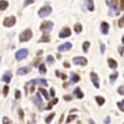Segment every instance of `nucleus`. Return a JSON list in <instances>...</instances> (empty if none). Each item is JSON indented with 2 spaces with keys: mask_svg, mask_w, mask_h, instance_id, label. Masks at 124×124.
Here are the masks:
<instances>
[{
  "mask_svg": "<svg viewBox=\"0 0 124 124\" xmlns=\"http://www.w3.org/2000/svg\"><path fill=\"white\" fill-rule=\"evenodd\" d=\"M107 4L109 6V15H117L119 12L118 10V0H107Z\"/></svg>",
  "mask_w": 124,
  "mask_h": 124,
  "instance_id": "obj_1",
  "label": "nucleus"
},
{
  "mask_svg": "<svg viewBox=\"0 0 124 124\" xmlns=\"http://www.w3.org/2000/svg\"><path fill=\"white\" fill-rule=\"evenodd\" d=\"M27 55H28V49L21 48V49H19V50L16 52L15 58H16V60H22V59H25Z\"/></svg>",
  "mask_w": 124,
  "mask_h": 124,
  "instance_id": "obj_2",
  "label": "nucleus"
},
{
  "mask_svg": "<svg viewBox=\"0 0 124 124\" xmlns=\"http://www.w3.org/2000/svg\"><path fill=\"white\" fill-rule=\"evenodd\" d=\"M32 38V31L30 28H27L26 31H23L21 34H20V42H27Z\"/></svg>",
  "mask_w": 124,
  "mask_h": 124,
  "instance_id": "obj_3",
  "label": "nucleus"
},
{
  "mask_svg": "<svg viewBox=\"0 0 124 124\" xmlns=\"http://www.w3.org/2000/svg\"><path fill=\"white\" fill-rule=\"evenodd\" d=\"M52 14V8L50 6H43L41 10H38V16L39 17H42V19H44V17H47V16H49Z\"/></svg>",
  "mask_w": 124,
  "mask_h": 124,
  "instance_id": "obj_4",
  "label": "nucleus"
},
{
  "mask_svg": "<svg viewBox=\"0 0 124 124\" xmlns=\"http://www.w3.org/2000/svg\"><path fill=\"white\" fill-rule=\"evenodd\" d=\"M53 30V22H50V21H46V22H43L42 25H41V31L42 32H50Z\"/></svg>",
  "mask_w": 124,
  "mask_h": 124,
  "instance_id": "obj_5",
  "label": "nucleus"
},
{
  "mask_svg": "<svg viewBox=\"0 0 124 124\" xmlns=\"http://www.w3.org/2000/svg\"><path fill=\"white\" fill-rule=\"evenodd\" d=\"M34 85H36V79H33V80H31V81H28V82L26 84V88H25L26 95H27L28 92H33V91H34Z\"/></svg>",
  "mask_w": 124,
  "mask_h": 124,
  "instance_id": "obj_6",
  "label": "nucleus"
},
{
  "mask_svg": "<svg viewBox=\"0 0 124 124\" xmlns=\"http://www.w3.org/2000/svg\"><path fill=\"white\" fill-rule=\"evenodd\" d=\"M15 23H16V19H15L14 16L6 17V19L4 20V26H5V27H12Z\"/></svg>",
  "mask_w": 124,
  "mask_h": 124,
  "instance_id": "obj_7",
  "label": "nucleus"
},
{
  "mask_svg": "<svg viewBox=\"0 0 124 124\" xmlns=\"http://www.w3.org/2000/svg\"><path fill=\"white\" fill-rule=\"evenodd\" d=\"M73 63L75 65H86L87 64V59L84 58V57H75L73 59Z\"/></svg>",
  "mask_w": 124,
  "mask_h": 124,
  "instance_id": "obj_8",
  "label": "nucleus"
},
{
  "mask_svg": "<svg viewBox=\"0 0 124 124\" xmlns=\"http://www.w3.org/2000/svg\"><path fill=\"white\" fill-rule=\"evenodd\" d=\"M32 101H33V103H34V104H37L41 109H43V108H42V102H43V101H42V98H41V92L36 93V96H34V97L32 98Z\"/></svg>",
  "mask_w": 124,
  "mask_h": 124,
  "instance_id": "obj_9",
  "label": "nucleus"
},
{
  "mask_svg": "<svg viewBox=\"0 0 124 124\" xmlns=\"http://www.w3.org/2000/svg\"><path fill=\"white\" fill-rule=\"evenodd\" d=\"M90 76H91V80H92V82H93V85H95V87L96 88H100V82H98V75L95 73V71H92L91 74H90Z\"/></svg>",
  "mask_w": 124,
  "mask_h": 124,
  "instance_id": "obj_10",
  "label": "nucleus"
},
{
  "mask_svg": "<svg viewBox=\"0 0 124 124\" xmlns=\"http://www.w3.org/2000/svg\"><path fill=\"white\" fill-rule=\"evenodd\" d=\"M71 47H73L71 43H70V42H66V43H64V44H60V46L58 47V50H59V52H65V50L71 49Z\"/></svg>",
  "mask_w": 124,
  "mask_h": 124,
  "instance_id": "obj_11",
  "label": "nucleus"
},
{
  "mask_svg": "<svg viewBox=\"0 0 124 124\" xmlns=\"http://www.w3.org/2000/svg\"><path fill=\"white\" fill-rule=\"evenodd\" d=\"M11 78H12V73L10 71V70H8V71L3 75V78H1V80L5 82V84H9L10 81H11Z\"/></svg>",
  "mask_w": 124,
  "mask_h": 124,
  "instance_id": "obj_12",
  "label": "nucleus"
},
{
  "mask_svg": "<svg viewBox=\"0 0 124 124\" xmlns=\"http://www.w3.org/2000/svg\"><path fill=\"white\" fill-rule=\"evenodd\" d=\"M70 34H71V31H70L68 27H65V28L59 33V37H60V38H65V37H69Z\"/></svg>",
  "mask_w": 124,
  "mask_h": 124,
  "instance_id": "obj_13",
  "label": "nucleus"
},
{
  "mask_svg": "<svg viewBox=\"0 0 124 124\" xmlns=\"http://www.w3.org/2000/svg\"><path fill=\"white\" fill-rule=\"evenodd\" d=\"M79 81H80V76L73 71L71 74H70V82H71V84H76Z\"/></svg>",
  "mask_w": 124,
  "mask_h": 124,
  "instance_id": "obj_14",
  "label": "nucleus"
},
{
  "mask_svg": "<svg viewBox=\"0 0 124 124\" xmlns=\"http://www.w3.org/2000/svg\"><path fill=\"white\" fill-rule=\"evenodd\" d=\"M108 30H109V25L107 22H102L101 23V32L103 34H107L108 33Z\"/></svg>",
  "mask_w": 124,
  "mask_h": 124,
  "instance_id": "obj_15",
  "label": "nucleus"
},
{
  "mask_svg": "<svg viewBox=\"0 0 124 124\" xmlns=\"http://www.w3.org/2000/svg\"><path fill=\"white\" fill-rule=\"evenodd\" d=\"M30 71H31V70H30L28 68H25V66H23V68H20L19 70H17L16 74H17V75H26V74H28Z\"/></svg>",
  "mask_w": 124,
  "mask_h": 124,
  "instance_id": "obj_16",
  "label": "nucleus"
},
{
  "mask_svg": "<svg viewBox=\"0 0 124 124\" xmlns=\"http://www.w3.org/2000/svg\"><path fill=\"white\" fill-rule=\"evenodd\" d=\"M85 5H86L87 10L93 11V9H95V5H93V0H85Z\"/></svg>",
  "mask_w": 124,
  "mask_h": 124,
  "instance_id": "obj_17",
  "label": "nucleus"
},
{
  "mask_svg": "<svg viewBox=\"0 0 124 124\" xmlns=\"http://www.w3.org/2000/svg\"><path fill=\"white\" fill-rule=\"evenodd\" d=\"M74 95H75V97H76V98H82V97H84V93L81 92L80 87H76L75 90H74Z\"/></svg>",
  "mask_w": 124,
  "mask_h": 124,
  "instance_id": "obj_18",
  "label": "nucleus"
},
{
  "mask_svg": "<svg viewBox=\"0 0 124 124\" xmlns=\"http://www.w3.org/2000/svg\"><path fill=\"white\" fill-rule=\"evenodd\" d=\"M36 84L39 85L41 87H46V86L48 85V82H47L44 79H36Z\"/></svg>",
  "mask_w": 124,
  "mask_h": 124,
  "instance_id": "obj_19",
  "label": "nucleus"
},
{
  "mask_svg": "<svg viewBox=\"0 0 124 124\" xmlns=\"http://www.w3.org/2000/svg\"><path fill=\"white\" fill-rule=\"evenodd\" d=\"M108 65H109V68H111V69H117V66H118L117 62H116V60H113L112 58H109V59H108Z\"/></svg>",
  "mask_w": 124,
  "mask_h": 124,
  "instance_id": "obj_20",
  "label": "nucleus"
},
{
  "mask_svg": "<svg viewBox=\"0 0 124 124\" xmlns=\"http://www.w3.org/2000/svg\"><path fill=\"white\" fill-rule=\"evenodd\" d=\"M8 6H9V3L6 0H0V10H6Z\"/></svg>",
  "mask_w": 124,
  "mask_h": 124,
  "instance_id": "obj_21",
  "label": "nucleus"
},
{
  "mask_svg": "<svg viewBox=\"0 0 124 124\" xmlns=\"http://www.w3.org/2000/svg\"><path fill=\"white\" fill-rule=\"evenodd\" d=\"M57 103H58V98H53V100L49 102V104L46 107V109H52V107H53L54 104H57Z\"/></svg>",
  "mask_w": 124,
  "mask_h": 124,
  "instance_id": "obj_22",
  "label": "nucleus"
},
{
  "mask_svg": "<svg viewBox=\"0 0 124 124\" xmlns=\"http://www.w3.org/2000/svg\"><path fill=\"white\" fill-rule=\"evenodd\" d=\"M39 42H41V43H47V42H49V34H48V33L43 34V36L41 37V39H39Z\"/></svg>",
  "mask_w": 124,
  "mask_h": 124,
  "instance_id": "obj_23",
  "label": "nucleus"
},
{
  "mask_svg": "<svg viewBox=\"0 0 124 124\" xmlns=\"http://www.w3.org/2000/svg\"><path fill=\"white\" fill-rule=\"evenodd\" d=\"M95 100H96V102H97V104H98V106H102V104L104 103V98H103V97H101V96H96V97H95Z\"/></svg>",
  "mask_w": 124,
  "mask_h": 124,
  "instance_id": "obj_24",
  "label": "nucleus"
},
{
  "mask_svg": "<svg viewBox=\"0 0 124 124\" xmlns=\"http://www.w3.org/2000/svg\"><path fill=\"white\" fill-rule=\"evenodd\" d=\"M39 92H41V93L44 96V98H46V100H49V95H48V92L46 91V88L41 87V88H39Z\"/></svg>",
  "mask_w": 124,
  "mask_h": 124,
  "instance_id": "obj_25",
  "label": "nucleus"
},
{
  "mask_svg": "<svg viewBox=\"0 0 124 124\" xmlns=\"http://www.w3.org/2000/svg\"><path fill=\"white\" fill-rule=\"evenodd\" d=\"M54 117H55V113H50L48 117H46V123H47V124H49V123L52 122V119L54 118Z\"/></svg>",
  "mask_w": 124,
  "mask_h": 124,
  "instance_id": "obj_26",
  "label": "nucleus"
},
{
  "mask_svg": "<svg viewBox=\"0 0 124 124\" xmlns=\"http://www.w3.org/2000/svg\"><path fill=\"white\" fill-rule=\"evenodd\" d=\"M88 48H90V42H84L82 43V50L86 53L88 50Z\"/></svg>",
  "mask_w": 124,
  "mask_h": 124,
  "instance_id": "obj_27",
  "label": "nucleus"
},
{
  "mask_svg": "<svg viewBox=\"0 0 124 124\" xmlns=\"http://www.w3.org/2000/svg\"><path fill=\"white\" fill-rule=\"evenodd\" d=\"M117 78H118V73H117V71H114V73L109 76V79H111V84H113V82L117 80Z\"/></svg>",
  "mask_w": 124,
  "mask_h": 124,
  "instance_id": "obj_28",
  "label": "nucleus"
},
{
  "mask_svg": "<svg viewBox=\"0 0 124 124\" xmlns=\"http://www.w3.org/2000/svg\"><path fill=\"white\" fill-rule=\"evenodd\" d=\"M39 73H41V74H46V73H47L46 64H41V65H39Z\"/></svg>",
  "mask_w": 124,
  "mask_h": 124,
  "instance_id": "obj_29",
  "label": "nucleus"
},
{
  "mask_svg": "<svg viewBox=\"0 0 124 124\" xmlns=\"http://www.w3.org/2000/svg\"><path fill=\"white\" fill-rule=\"evenodd\" d=\"M74 30H75V32H76V33H80V32L82 31V26H81L80 23H76V25H75V27H74Z\"/></svg>",
  "mask_w": 124,
  "mask_h": 124,
  "instance_id": "obj_30",
  "label": "nucleus"
},
{
  "mask_svg": "<svg viewBox=\"0 0 124 124\" xmlns=\"http://www.w3.org/2000/svg\"><path fill=\"white\" fill-rule=\"evenodd\" d=\"M117 106H118V108H119L122 112H124V100H123V101H120V102H118V103H117Z\"/></svg>",
  "mask_w": 124,
  "mask_h": 124,
  "instance_id": "obj_31",
  "label": "nucleus"
},
{
  "mask_svg": "<svg viewBox=\"0 0 124 124\" xmlns=\"http://www.w3.org/2000/svg\"><path fill=\"white\" fill-rule=\"evenodd\" d=\"M3 95H4L5 97L9 95V86H8V85H5V86H4V88H3Z\"/></svg>",
  "mask_w": 124,
  "mask_h": 124,
  "instance_id": "obj_32",
  "label": "nucleus"
},
{
  "mask_svg": "<svg viewBox=\"0 0 124 124\" xmlns=\"http://www.w3.org/2000/svg\"><path fill=\"white\" fill-rule=\"evenodd\" d=\"M3 124H12V122L10 120V118L4 117V118H3Z\"/></svg>",
  "mask_w": 124,
  "mask_h": 124,
  "instance_id": "obj_33",
  "label": "nucleus"
},
{
  "mask_svg": "<svg viewBox=\"0 0 124 124\" xmlns=\"http://www.w3.org/2000/svg\"><path fill=\"white\" fill-rule=\"evenodd\" d=\"M55 75H57V76H59V78H62V79H63V80H66V79H68V78H66V75H65V74H60V73H59V71H55Z\"/></svg>",
  "mask_w": 124,
  "mask_h": 124,
  "instance_id": "obj_34",
  "label": "nucleus"
},
{
  "mask_svg": "<svg viewBox=\"0 0 124 124\" xmlns=\"http://www.w3.org/2000/svg\"><path fill=\"white\" fill-rule=\"evenodd\" d=\"M47 63L48 64H53V63H54V58H53L52 55H48L47 57Z\"/></svg>",
  "mask_w": 124,
  "mask_h": 124,
  "instance_id": "obj_35",
  "label": "nucleus"
},
{
  "mask_svg": "<svg viewBox=\"0 0 124 124\" xmlns=\"http://www.w3.org/2000/svg\"><path fill=\"white\" fill-rule=\"evenodd\" d=\"M76 117L75 116H73V114H70L69 117H68V119H66V123H70V122H71V120H74Z\"/></svg>",
  "mask_w": 124,
  "mask_h": 124,
  "instance_id": "obj_36",
  "label": "nucleus"
},
{
  "mask_svg": "<svg viewBox=\"0 0 124 124\" xmlns=\"http://www.w3.org/2000/svg\"><path fill=\"white\" fill-rule=\"evenodd\" d=\"M34 3V0H26V1L23 3V6H27V5H31Z\"/></svg>",
  "mask_w": 124,
  "mask_h": 124,
  "instance_id": "obj_37",
  "label": "nucleus"
},
{
  "mask_svg": "<svg viewBox=\"0 0 124 124\" xmlns=\"http://www.w3.org/2000/svg\"><path fill=\"white\" fill-rule=\"evenodd\" d=\"M118 93L122 95V96H124V87H123V86H120V87L118 88Z\"/></svg>",
  "mask_w": 124,
  "mask_h": 124,
  "instance_id": "obj_38",
  "label": "nucleus"
},
{
  "mask_svg": "<svg viewBox=\"0 0 124 124\" xmlns=\"http://www.w3.org/2000/svg\"><path fill=\"white\" fill-rule=\"evenodd\" d=\"M123 25H124V16L122 17V19L119 20V22H118V26L119 27H123Z\"/></svg>",
  "mask_w": 124,
  "mask_h": 124,
  "instance_id": "obj_39",
  "label": "nucleus"
},
{
  "mask_svg": "<svg viewBox=\"0 0 124 124\" xmlns=\"http://www.w3.org/2000/svg\"><path fill=\"white\" fill-rule=\"evenodd\" d=\"M15 97H16V98H20V97H21V92H20L19 90L15 91Z\"/></svg>",
  "mask_w": 124,
  "mask_h": 124,
  "instance_id": "obj_40",
  "label": "nucleus"
},
{
  "mask_svg": "<svg viewBox=\"0 0 124 124\" xmlns=\"http://www.w3.org/2000/svg\"><path fill=\"white\" fill-rule=\"evenodd\" d=\"M39 62H41V59H39V58H38V59H36V60L33 62V65H34V66H38V65H39Z\"/></svg>",
  "mask_w": 124,
  "mask_h": 124,
  "instance_id": "obj_41",
  "label": "nucleus"
},
{
  "mask_svg": "<svg viewBox=\"0 0 124 124\" xmlns=\"http://www.w3.org/2000/svg\"><path fill=\"white\" fill-rule=\"evenodd\" d=\"M19 117H20L21 119L23 118V111H22L21 108H19Z\"/></svg>",
  "mask_w": 124,
  "mask_h": 124,
  "instance_id": "obj_42",
  "label": "nucleus"
},
{
  "mask_svg": "<svg viewBox=\"0 0 124 124\" xmlns=\"http://www.w3.org/2000/svg\"><path fill=\"white\" fill-rule=\"evenodd\" d=\"M119 10H124V0H120V6H119Z\"/></svg>",
  "mask_w": 124,
  "mask_h": 124,
  "instance_id": "obj_43",
  "label": "nucleus"
},
{
  "mask_svg": "<svg viewBox=\"0 0 124 124\" xmlns=\"http://www.w3.org/2000/svg\"><path fill=\"white\" fill-rule=\"evenodd\" d=\"M104 50H106V47L103 43H101V53H104Z\"/></svg>",
  "mask_w": 124,
  "mask_h": 124,
  "instance_id": "obj_44",
  "label": "nucleus"
},
{
  "mask_svg": "<svg viewBox=\"0 0 124 124\" xmlns=\"http://www.w3.org/2000/svg\"><path fill=\"white\" fill-rule=\"evenodd\" d=\"M50 96H52V97H54V96H55V91H54V88H52V90H50Z\"/></svg>",
  "mask_w": 124,
  "mask_h": 124,
  "instance_id": "obj_45",
  "label": "nucleus"
},
{
  "mask_svg": "<svg viewBox=\"0 0 124 124\" xmlns=\"http://www.w3.org/2000/svg\"><path fill=\"white\" fill-rule=\"evenodd\" d=\"M109 123H111V119H109V118L107 117V118L104 119V124H109Z\"/></svg>",
  "mask_w": 124,
  "mask_h": 124,
  "instance_id": "obj_46",
  "label": "nucleus"
},
{
  "mask_svg": "<svg viewBox=\"0 0 124 124\" xmlns=\"http://www.w3.org/2000/svg\"><path fill=\"white\" fill-rule=\"evenodd\" d=\"M64 100L65 101H71V97H70V96H64Z\"/></svg>",
  "mask_w": 124,
  "mask_h": 124,
  "instance_id": "obj_47",
  "label": "nucleus"
},
{
  "mask_svg": "<svg viewBox=\"0 0 124 124\" xmlns=\"http://www.w3.org/2000/svg\"><path fill=\"white\" fill-rule=\"evenodd\" d=\"M88 124H95V122L92 119H90V120H88Z\"/></svg>",
  "mask_w": 124,
  "mask_h": 124,
  "instance_id": "obj_48",
  "label": "nucleus"
},
{
  "mask_svg": "<svg viewBox=\"0 0 124 124\" xmlns=\"http://www.w3.org/2000/svg\"><path fill=\"white\" fill-rule=\"evenodd\" d=\"M64 66L65 68H69V63H64Z\"/></svg>",
  "mask_w": 124,
  "mask_h": 124,
  "instance_id": "obj_49",
  "label": "nucleus"
},
{
  "mask_svg": "<svg viewBox=\"0 0 124 124\" xmlns=\"http://www.w3.org/2000/svg\"><path fill=\"white\" fill-rule=\"evenodd\" d=\"M68 85H69V84H66V82H64V85H63V87L65 88V87H68Z\"/></svg>",
  "mask_w": 124,
  "mask_h": 124,
  "instance_id": "obj_50",
  "label": "nucleus"
},
{
  "mask_svg": "<svg viewBox=\"0 0 124 124\" xmlns=\"http://www.w3.org/2000/svg\"><path fill=\"white\" fill-rule=\"evenodd\" d=\"M122 42H123V49H124V36L122 37Z\"/></svg>",
  "mask_w": 124,
  "mask_h": 124,
  "instance_id": "obj_51",
  "label": "nucleus"
},
{
  "mask_svg": "<svg viewBox=\"0 0 124 124\" xmlns=\"http://www.w3.org/2000/svg\"><path fill=\"white\" fill-rule=\"evenodd\" d=\"M0 63H1V57H0Z\"/></svg>",
  "mask_w": 124,
  "mask_h": 124,
  "instance_id": "obj_52",
  "label": "nucleus"
},
{
  "mask_svg": "<svg viewBox=\"0 0 124 124\" xmlns=\"http://www.w3.org/2000/svg\"><path fill=\"white\" fill-rule=\"evenodd\" d=\"M27 124H31V123H30V122H28V123H27Z\"/></svg>",
  "mask_w": 124,
  "mask_h": 124,
  "instance_id": "obj_53",
  "label": "nucleus"
},
{
  "mask_svg": "<svg viewBox=\"0 0 124 124\" xmlns=\"http://www.w3.org/2000/svg\"><path fill=\"white\" fill-rule=\"evenodd\" d=\"M123 16H124V15H123Z\"/></svg>",
  "mask_w": 124,
  "mask_h": 124,
  "instance_id": "obj_54",
  "label": "nucleus"
}]
</instances>
